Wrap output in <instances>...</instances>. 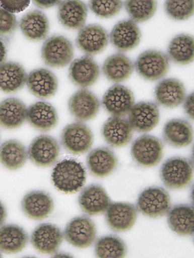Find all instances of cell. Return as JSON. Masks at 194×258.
Masks as SVG:
<instances>
[{
	"instance_id": "6da1fadb",
	"label": "cell",
	"mask_w": 194,
	"mask_h": 258,
	"mask_svg": "<svg viewBox=\"0 0 194 258\" xmlns=\"http://www.w3.org/2000/svg\"><path fill=\"white\" fill-rule=\"evenodd\" d=\"M52 178L54 186L59 190L67 194L75 193L84 185L86 171L79 162L64 160L55 166Z\"/></svg>"
},
{
	"instance_id": "7a4b0ae2",
	"label": "cell",
	"mask_w": 194,
	"mask_h": 258,
	"mask_svg": "<svg viewBox=\"0 0 194 258\" xmlns=\"http://www.w3.org/2000/svg\"><path fill=\"white\" fill-rule=\"evenodd\" d=\"M160 177L164 184L169 188H184L191 180L192 166L185 158L179 157L171 158L161 168Z\"/></svg>"
},
{
	"instance_id": "3957f363",
	"label": "cell",
	"mask_w": 194,
	"mask_h": 258,
	"mask_svg": "<svg viewBox=\"0 0 194 258\" xmlns=\"http://www.w3.org/2000/svg\"><path fill=\"white\" fill-rule=\"evenodd\" d=\"M137 207L144 215L151 218L162 217L170 210V197L162 188L152 186L142 192L137 201Z\"/></svg>"
},
{
	"instance_id": "277c9868",
	"label": "cell",
	"mask_w": 194,
	"mask_h": 258,
	"mask_svg": "<svg viewBox=\"0 0 194 258\" xmlns=\"http://www.w3.org/2000/svg\"><path fill=\"white\" fill-rule=\"evenodd\" d=\"M73 57V45L64 36H53L43 43L42 57L49 67H64L71 62Z\"/></svg>"
},
{
	"instance_id": "5b68a950",
	"label": "cell",
	"mask_w": 194,
	"mask_h": 258,
	"mask_svg": "<svg viewBox=\"0 0 194 258\" xmlns=\"http://www.w3.org/2000/svg\"><path fill=\"white\" fill-rule=\"evenodd\" d=\"M163 145L154 136L144 135L139 137L132 146V156L140 165L150 167L157 165L163 157Z\"/></svg>"
},
{
	"instance_id": "8992f818",
	"label": "cell",
	"mask_w": 194,
	"mask_h": 258,
	"mask_svg": "<svg viewBox=\"0 0 194 258\" xmlns=\"http://www.w3.org/2000/svg\"><path fill=\"white\" fill-rule=\"evenodd\" d=\"M135 66L137 72L143 78L156 81L163 78L167 73L169 59L162 52L148 50L139 56Z\"/></svg>"
},
{
	"instance_id": "52a82bcc",
	"label": "cell",
	"mask_w": 194,
	"mask_h": 258,
	"mask_svg": "<svg viewBox=\"0 0 194 258\" xmlns=\"http://www.w3.org/2000/svg\"><path fill=\"white\" fill-rule=\"evenodd\" d=\"M61 142L66 150L79 155L90 149L93 144V135L85 124L75 123L66 126L63 129Z\"/></svg>"
},
{
	"instance_id": "ba28073f",
	"label": "cell",
	"mask_w": 194,
	"mask_h": 258,
	"mask_svg": "<svg viewBox=\"0 0 194 258\" xmlns=\"http://www.w3.org/2000/svg\"><path fill=\"white\" fill-rule=\"evenodd\" d=\"M64 236L66 239L77 248H85L91 245L96 238V229L91 219L76 217L68 224Z\"/></svg>"
},
{
	"instance_id": "9c48e42d",
	"label": "cell",
	"mask_w": 194,
	"mask_h": 258,
	"mask_svg": "<svg viewBox=\"0 0 194 258\" xmlns=\"http://www.w3.org/2000/svg\"><path fill=\"white\" fill-rule=\"evenodd\" d=\"M102 103L105 110L109 113L114 117H121L129 113L134 106L135 97L127 87L115 85L105 92Z\"/></svg>"
},
{
	"instance_id": "30bf717a",
	"label": "cell",
	"mask_w": 194,
	"mask_h": 258,
	"mask_svg": "<svg viewBox=\"0 0 194 258\" xmlns=\"http://www.w3.org/2000/svg\"><path fill=\"white\" fill-rule=\"evenodd\" d=\"M27 153L31 161L36 165L49 166L57 160L59 146L51 136L41 135L32 141Z\"/></svg>"
},
{
	"instance_id": "8fae6325",
	"label": "cell",
	"mask_w": 194,
	"mask_h": 258,
	"mask_svg": "<svg viewBox=\"0 0 194 258\" xmlns=\"http://www.w3.org/2000/svg\"><path fill=\"white\" fill-rule=\"evenodd\" d=\"M107 32L101 26L92 24L80 31L76 39V45L82 51L88 55L101 53L108 42Z\"/></svg>"
},
{
	"instance_id": "7c38bea8",
	"label": "cell",
	"mask_w": 194,
	"mask_h": 258,
	"mask_svg": "<svg viewBox=\"0 0 194 258\" xmlns=\"http://www.w3.org/2000/svg\"><path fill=\"white\" fill-rule=\"evenodd\" d=\"M137 217L136 207L127 203H110L105 214L109 227L115 232L130 230L134 226Z\"/></svg>"
},
{
	"instance_id": "4fadbf2b",
	"label": "cell",
	"mask_w": 194,
	"mask_h": 258,
	"mask_svg": "<svg viewBox=\"0 0 194 258\" xmlns=\"http://www.w3.org/2000/svg\"><path fill=\"white\" fill-rule=\"evenodd\" d=\"M99 107L97 97L86 89L77 91L71 97L69 102L71 113L80 121H87L95 117Z\"/></svg>"
},
{
	"instance_id": "5bb4252c",
	"label": "cell",
	"mask_w": 194,
	"mask_h": 258,
	"mask_svg": "<svg viewBox=\"0 0 194 258\" xmlns=\"http://www.w3.org/2000/svg\"><path fill=\"white\" fill-rule=\"evenodd\" d=\"M159 120V109L153 103L142 102L133 106L128 121L133 130L146 133L153 130Z\"/></svg>"
},
{
	"instance_id": "9a60e30c",
	"label": "cell",
	"mask_w": 194,
	"mask_h": 258,
	"mask_svg": "<svg viewBox=\"0 0 194 258\" xmlns=\"http://www.w3.org/2000/svg\"><path fill=\"white\" fill-rule=\"evenodd\" d=\"M141 32L134 21L123 20L116 24L110 33L112 45L120 51H127L140 43Z\"/></svg>"
},
{
	"instance_id": "2e32d148",
	"label": "cell",
	"mask_w": 194,
	"mask_h": 258,
	"mask_svg": "<svg viewBox=\"0 0 194 258\" xmlns=\"http://www.w3.org/2000/svg\"><path fill=\"white\" fill-rule=\"evenodd\" d=\"M63 239L60 229L51 224H42L38 226L31 237L35 248L43 254H53L58 249Z\"/></svg>"
},
{
	"instance_id": "e0dca14e",
	"label": "cell",
	"mask_w": 194,
	"mask_h": 258,
	"mask_svg": "<svg viewBox=\"0 0 194 258\" xmlns=\"http://www.w3.org/2000/svg\"><path fill=\"white\" fill-rule=\"evenodd\" d=\"M79 203L82 210L91 216L106 211L110 204L106 191L98 184H92L83 189L79 197Z\"/></svg>"
},
{
	"instance_id": "ac0fdd59",
	"label": "cell",
	"mask_w": 194,
	"mask_h": 258,
	"mask_svg": "<svg viewBox=\"0 0 194 258\" xmlns=\"http://www.w3.org/2000/svg\"><path fill=\"white\" fill-rule=\"evenodd\" d=\"M26 83L32 94L41 98L53 96L58 87L56 77L49 70L44 69L32 71L27 76Z\"/></svg>"
},
{
	"instance_id": "d6986e66",
	"label": "cell",
	"mask_w": 194,
	"mask_h": 258,
	"mask_svg": "<svg viewBox=\"0 0 194 258\" xmlns=\"http://www.w3.org/2000/svg\"><path fill=\"white\" fill-rule=\"evenodd\" d=\"M99 75L98 65L90 56H83L75 60L69 69L71 80L75 85L82 87L93 85Z\"/></svg>"
},
{
	"instance_id": "ffe728a7",
	"label": "cell",
	"mask_w": 194,
	"mask_h": 258,
	"mask_svg": "<svg viewBox=\"0 0 194 258\" xmlns=\"http://www.w3.org/2000/svg\"><path fill=\"white\" fill-rule=\"evenodd\" d=\"M132 131L128 120L113 116L105 122L102 134L108 144L114 147H121L131 141Z\"/></svg>"
},
{
	"instance_id": "44dd1931",
	"label": "cell",
	"mask_w": 194,
	"mask_h": 258,
	"mask_svg": "<svg viewBox=\"0 0 194 258\" xmlns=\"http://www.w3.org/2000/svg\"><path fill=\"white\" fill-rule=\"evenodd\" d=\"M155 95L160 105L174 108L184 101L185 87L179 80L175 79H165L159 82L155 88Z\"/></svg>"
},
{
	"instance_id": "7402d4cb",
	"label": "cell",
	"mask_w": 194,
	"mask_h": 258,
	"mask_svg": "<svg viewBox=\"0 0 194 258\" xmlns=\"http://www.w3.org/2000/svg\"><path fill=\"white\" fill-rule=\"evenodd\" d=\"M26 119L33 127L44 131L53 128L58 122L56 110L51 104L43 101L27 109Z\"/></svg>"
},
{
	"instance_id": "603a6c76",
	"label": "cell",
	"mask_w": 194,
	"mask_h": 258,
	"mask_svg": "<svg viewBox=\"0 0 194 258\" xmlns=\"http://www.w3.org/2000/svg\"><path fill=\"white\" fill-rule=\"evenodd\" d=\"M87 166L94 176L102 178L112 173L117 165L114 153L106 147L92 151L87 158Z\"/></svg>"
},
{
	"instance_id": "cb8c5ba5",
	"label": "cell",
	"mask_w": 194,
	"mask_h": 258,
	"mask_svg": "<svg viewBox=\"0 0 194 258\" xmlns=\"http://www.w3.org/2000/svg\"><path fill=\"white\" fill-rule=\"evenodd\" d=\"M53 208V201L42 191H33L26 195L22 202V210L33 219L40 220L47 217Z\"/></svg>"
},
{
	"instance_id": "d4e9b609",
	"label": "cell",
	"mask_w": 194,
	"mask_h": 258,
	"mask_svg": "<svg viewBox=\"0 0 194 258\" xmlns=\"http://www.w3.org/2000/svg\"><path fill=\"white\" fill-rule=\"evenodd\" d=\"M27 108L19 99L9 98L0 102V125L7 129L20 127L26 119Z\"/></svg>"
},
{
	"instance_id": "484cf974",
	"label": "cell",
	"mask_w": 194,
	"mask_h": 258,
	"mask_svg": "<svg viewBox=\"0 0 194 258\" xmlns=\"http://www.w3.org/2000/svg\"><path fill=\"white\" fill-rule=\"evenodd\" d=\"M87 16L86 5L80 1L60 3L58 16L60 23L66 28L80 29L84 26Z\"/></svg>"
},
{
	"instance_id": "4316f807",
	"label": "cell",
	"mask_w": 194,
	"mask_h": 258,
	"mask_svg": "<svg viewBox=\"0 0 194 258\" xmlns=\"http://www.w3.org/2000/svg\"><path fill=\"white\" fill-rule=\"evenodd\" d=\"M20 26L25 36L32 41L44 39L49 31L46 16L38 10L31 11L25 15L20 20Z\"/></svg>"
},
{
	"instance_id": "83f0119b",
	"label": "cell",
	"mask_w": 194,
	"mask_h": 258,
	"mask_svg": "<svg viewBox=\"0 0 194 258\" xmlns=\"http://www.w3.org/2000/svg\"><path fill=\"white\" fill-rule=\"evenodd\" d=\"M27 75L21 66L13 62L0 65V90L13 93L22 89L26 84Z\"/></svg>"
},
{
	"instance_id": "f1b7e54d",
	"label": "cell",
	"mask_w": 194,
	"mask_h": 258,
	"mask_svg": "<svg viewBox=\"0 0 194 258\" xmlns=\"http://www.w3.org/2000/svg\"><path fill=\"white\" fill-rule=\"evenodd\" d=\"M168 221L170 228L181 236L192 235L194 227L193 208L188 205H177L170 210Z\"/></svg>"
},
{
	"instance_id": "f546056e",
	"label": "cell",
	"mask_w": 194,
	"mask_h": 258,
	"mask_svg": "<svg viewBox=\"0 0 194 258\" xmlns=\"http://www.w3.org/2000/svg\"><path fill=\"white\" fill-rule=\"evenodd\" d=\"M163 136L166 142L176 147L190 145L193 139L192 130L190 123L179 119L170 120L165 124Z\"/></svg>"
},
{
	"instance_id": "4dcf8cb0",
	"label": "cell",
	"mask_w": 194,
	"mask_h": 258,
	"mask_svg": "<svg viewBox=\"0 0 194 258\" xmlns=\"http://www.w3.org/2000/svg\"><path fill=\"white\" fill-rule=\"evenodd\" d=\"M29 237L25 230L13 224L0 228V250L6 253H16L23 249Z\"/></svg>"
},
{
	"instance_id": "1f68e13d",
	"label": "cell",
	"mask_w": 194,
	"mask_h": 258,
	"mask_svg": "<svg viewBox=\"0 0 194 258\" xmlns=\"http://www.w3.org/2000/svg\"><path fill=\"white\" fill-rule=\"evenodd\" d=\"M134 69L131 60L122 53H116L105 60L103 66V72L105 77L114 82H123L126 80Z\"/></svg>"
},
{
	"instance_id": "d6a6232c",
	"label": "cell",
	"mask_w": 194,
	"mask_h": 258,
	"mask_svg": "<svg viewBox=\"0 0 194 258\" xmlns=\"http://www.w3.org/2000/svg\"><path fill=\"white\" fill-rule=\"evenodd\" d=\"M27 156L25 147L18 141L9 140L0 146V162L9 169H18L23 166Z\"/></svg>"
},
{
	"instance_id": "836d02e7",
	"label": "cell",
	"mask_w": 194,
	"mask_h": 258,
	"mask_svg": "<svg viewBox=\"0 0 194 258\" xmlns=\"http://www.w3.org/2000/svg\"><path fill=\"white\" fill-rule=\"evenodd\" d=\"M193 39L191 36L184 34L177 36L170 43L169 56L176 63H189L193 59Z\"/></svg>"
},
{
	"instance_id": "e575fe53",
	"label": "cell",
	"mask_w": 194,
	"mask_h": 258,
	"mask_svg": "<svg viewBox=\"0 0 194 258\" xmlns=\"http://www.w3.org/2000/svg\"><path fill=\"white\" fill-rule=\"evenodd\" d=\"M99 257H123L126 252L124 241L116 235H107L100 238L95 246Z\"/></svg>"
},
{
	"instance_id": "d590c367",
	"label": "cell",
	"mask_w": 194,
	"mask_h": 258,
	"mask_svg": "<svg viewBox=\"0 0 194 258\" xmlns=\"http://www.w3.org/2000/svg\"><path fill=\"white\" fill-rule=\"evenodd\" d=\"M126 12L132 19L142 23L151 19L157 9L154 1H127L124 3Z\"/></svg>"
},
{
	"instance_id": "8d00e7d4",
	"label": "cell",
	"mask_w": 194,
	"mask_h": 258,
	"mask_svg": "<svg viewBox=\"0 0 194 258\" xmlns=\"http://www.w3.org/2000/svg\"><path fill=\"white\" fill-rule=\"evenodd\" d=\"M166 13L176 20H185L193 13V1H167L165 3Z\"/></svg>"
},
{
	"instance_id": "74e56055",
	"label": "cell",
	"mask_w": 194,
	"mask_h": 258,
	"mask_svg": "<svg viewBox=\"0 0 194 258\" xmlns=\"http://www.w3.org/2000/svg\"><path fill=\"white\" fill-rule=\"evenodd\" d=\"M89 7L92 12L102 18H109L118 14L123 7L121 1H91Z\"/></svg>"
},
{
	"instance_id": "f35d334b",
	"label": "cell",
	"mask_w": 194,
	"mask_h": 258,
	"mask_svg": "<svg viewBox=\"0 0 194 258\" xmlns=\"http://www.w3.org/2000/svg\"><path fill=\"white\" fill-rule=\"evenodd\" d=\"M17 27L15 16L0 8V35H9L15 31Z\"/></svg>"
},
{
	"instance_id": "ab89813d",
	"label": "cell",
	"mask_w": 194,
	"mask_h": 258,
	"mask_svg": "<svg viewBox=\"0 0 194 258\" xmlns=\"http://www.w3.org/2000/svg\"><path fill=\"white\" fill-rule=\"evenodd\" d=\"M30 4V1H1L0 5L3 9L7 12L13 13H18L23 12Z\"/></svg>"
},
{
	"instance_id": "60d3db41",
	"label": "cell",
	"mask_w": 194,
	"mask_h": 258,
	"mask_svg": "<svg viewBox=\"0 0 194 258\" xmlns=\"http://www.w3.org/2000/svg\"><path fill=\"white\" fill-rule=\"evenodd\" d=\"M184 108L185 112L188 117L193 119V93H191L185 100Z\"/></svg>"
},
{
	"instance_id": "b9f144b4",
	"label": "cell",
	"mask_w": 194,
	"mask_h": 258,
	"mask_svg": "<svg viewBox=\"0 0 194 258\" xmlns=\"http://www.w3.org/2000/svg\"><path fill=\"white\" fill-rule=\"evenodd\" d=\"M37 7L42 8H47L60 4L59 1H35L33 2Z\"/></svg>"
},
{
	"instance_id": "7bdbcfd3",
	"label": "cell",
	"mask_w": 194,
	"mask_h": 258,
	"mask_svg": "<svg viewBox=\"0 0 194 258\" xmlns=\"http://www.w3.org/2000/svg\"><path fill=\"white\" fill-rule=\"evenodd\" d=\"M7 47L4 41L0 38V65L3 63L7 57Z\"/></svg>"
},
{
	"instance_id": "ee69618b",
	"label": "cell",
	"mask_w": 194,
	"mask_h": 258,
	"mask_svg": "<svg viewBox=\"0 0 194 258\" xmlns=\"http://www.w3.org/2000/svg\"><path fill=\"white\" fill-rule=\"evenodd\" d=\"M6 217H7V212H6L5 208L3 203L0 202V226L5 222Z\"/></svg>"
},
{
	"instance_id": "f6af8a7d",
	"label": "cell",
	"mask_w": 194,
	"mask_h": 258,
	"mask_svg": "<svg viewBox=\"0 0 194 258\" xmlns=\"http://www.w3.org/2000/svg\"><path fill=\"white\" fill-rule=\"evenodd\" d=\"M0 257H1V255H0Z\"/></svg>"
}]
</instances>
